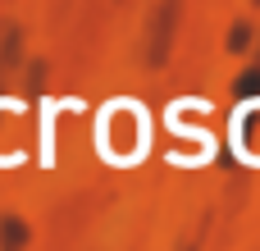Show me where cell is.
I'll use <instances>...</instances> for the list:
<instances>
[{
  "label": "cell",
  "mask_w": 260,
  "mask_h": 251,
  "mask_svg": "<svg viewBox=\"0 0 260 251\" xmlns=\"http://www.w3.org/2000/svg\"><path fill=\"white\" fill-rule=\"evenodd\" d=\"M238 96H260V69L247 73V78H238Z\"/></svg>",
  "instance_id": "obj_1"
},
{
  "label": "cell",
  "mask_w": 260,
  "mask_h": 251,
  "mask_svg": "<svg viewBox=\"0 0 260 251\" xmlns=\"http://www.w3.org/2000/svg\"><path fill=\"white\" fill-rule=\"evenodd\" d=\"M247 37H251V27H247V23H238V27L229 32V50H242V46H247Z\"/></svg>",
  "instance_id": "obj_2"
},
{
  "label": "cell",
  "mask_w": 260,
  "mask_h": 251,
  "mask_svg": "<svg viewBox=\"0 0 260 251\" xmlns=\"http://www.w3.org/2000/svg\"><path fill=\"white\" fill-rule=\"evenodd\" d=\"M5 242H9V247L27 242V233H23V224H18V219H9V224H5Z\"/></svg>",
  "instance_id": "obj_3"
}]
</instances>
